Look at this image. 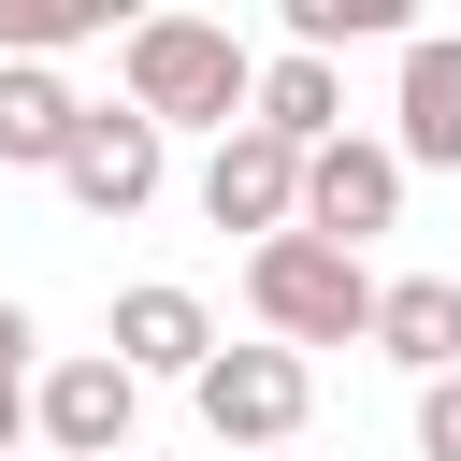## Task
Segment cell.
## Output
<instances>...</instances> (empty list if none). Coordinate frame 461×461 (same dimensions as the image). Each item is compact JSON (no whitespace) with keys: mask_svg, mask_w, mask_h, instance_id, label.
Returning a JSON list of instances; mask_svg holds the SVG:
<instances>
[{"mask_svg":"<svg viewBox=\"0 0 461 461\" xmlns=\"http://www.w3.org/2000/svg\"><path fill=\"white\" fill-rule=\"evenodd\" d=\"M115 101L130 115H158V130H245L259 115V58H245V29L230 14H130V43H115Z\"/></svg>","mask_w":461,"mask_h":461,"instance_id":"1","label":"cell"},{"mask_svg":"<svg viewBox=\"0 0 461 461\" xmlns=\"http://www.w3.org/2000/svg\"><path fill=\"white\" fill-rule=\"evenodd\" d=\"M375 274L346 259V245H317V230H288V245H245V317H259V346H375Z\"/></svg>","mask_w":461,"mask_h":461,"instance_id":"2","label":"cell"},{"mask_svg":"<svg viewBox=\"0 0 461 461\" xmlns=\"http://www.w3.org/2000/svg\"><path fill=\"white\" fill-rule=\"evenodd\" d=\"M187 403H202L216 447H288V432L317 418V360H303V346H216V375H202Z\"/></svg>","mask_w":461,"mask_h":461,"instance_id":"3","label":"cell"},{"mask_svg":"<svg viewBox=\"0 0 461 461\" xmlns=\"http://www.w3.org/2000/svg\"><path fill=\"white\" fill-rule=\"evenodd\" d=\"M58 187H72V202L115 230V216H144V202L173 187V130H158V115H130V101H86V130H72Z\"/></svg>","mask_w":461,"mask_h":461,"instance_id":"4","label":"cell"},{"mask_svg":"<svg viewBox=\"0 0 461 461\" xmlns=\"http://www.w3.org/2000/svg\"><path fill=\"white\" fill-rule=\"evenodd\" d=\"M130 432H144V375H130L115 346L43 360V447H58V461H130Z\"/></svg>","mask_w":461,"mask_h":461,"instance_id":"5","label":"cell"},{"mask_svg":"<svg viewBox=\"0 0 461 461\" xmlns=\"http://www.w3.org/2000/svg\"><path fill=\"white\" fill-rule=\"evenodd\" d=\"M202 216L245 230V245H288V230H303V144H274V130L202 144Z\"/></svg>","mask_w":461,"mask_h":461,"instance_id":"6","label":"cell"},{"mask_svg":"<svg viewBox=\"0 0 461 461\" xmlns=\"http://www.w3.org/2000/svg\"><path fill=\"white\" fill-rule=\"evenodd\" d=\"M389 216H403V144L346 130V144H317V158H303V230H317V245H346V259H360Z\"/></svg>","mask_w":461,"mask_h":461,"instance_id":"7","label":"cell"},{"mask_svg":"<svg viewBox=\"0 0 461 461\" xmlns=\"http://www.w3.org/2000/svg\"><path fill=\"white\" fill-rule=\"evenodd\" d=\"M130 375H216V317H202V288H173V274H144V288H115V331H101Z\"/></svg>","mask_w":461,"mask_h":461,"instance_id":"8","label":"cell"},{"mask_svg":"<svg viewBox=\"0 0 461 461\" xmlns=\"http://www.w3.org/2000/svg\"><path fill=\"white\" fill-rule=\"evenodd\" d=\"M389 144H403V173H461V29H418V43H403Z\"/></svg>","mask_w":461,"mask_h":461,"instance_id":"9","label":"cell"},{"mask_svg":"<svg viewBox=\"0 0 461 461\" xmlns=\"http://www.w3.org/2000/svg\"><path fill=\"white\" fill-rule=\"evenodd\" d=\"M375 360H403L418 389L461 375V274H389V303H375Z\"/></svg>","mask_w":461,"mask_h":461,"instance_id":"10","label":"cell"},{"mask_svg":"<svg viewBox=\"0 0 461 461\" xmlns=\"http://www.w3.org/2000/svg\"><path fill=\"white\" fill-rule=\"evenodd\" d=\"M72 130H86V101H72L43 58H0V173H58Z\"/></svg>","mask_w":461,"mask_h":461,"instance_id":"11","label":"cell"},{"mask_svg":"<svg viewBox=\"0 0 461 461\" xmlns=\"http://www.w3.org/2000/svg\"><path fill=\"white\" fill-rule=\"evenodd\" d=\"M245 130H274V144H303V158H317V144H346V72H331V58H303V43H288V58H259V115H245Z\"/></svg>","mask_w":461,"mask_h":461,"instance_id":"12","label":"cell"},{"mask_svg":"<svg viewBox=\"0 0 461 461\" xmlns=\"http://www.w3.org/2000/svg\"><path fill=\"white\" fill-rule=\"evenodd\" d=\"M288 43L331 58V43H418V29H403V0H288Z\"/></svg>","mask_w":461,"mask_h":461,"instance_id":"13","label":"cell"},{"mask_svg":"<svg viewBox=\"0 0 461 461\" xmlns=\"http://www.w3.org/2000/svg\"><path fill=\"white\" fill-rule=\"evenodd\" d=\"M86 29H115V0H0V58L58 72V43H86Z\"/></svg>","mask_w":461,"mask_h":461,"instance_id":"14","label":"cell"},{"mask_svg":"<svg viewBox=\"0 0 461 461\" xmlns=\"http://www.w3.org/2000/svg\"><path fill=\"white\" fill-rule=\"evenodd\" d=\"M418 461H461V375L418 389Z\"/></svg>","mask_w":461,"mask_h":461,"instance_id":"15","label":"cell"},{"mask_svg":"<svg viewBox=\"0 0 461 461\" xmlns=\"http://www.w3.org/2000/svg\"><path fill=\"white\" fill-rule=\"evenodd\" d=\"M29 432H43V375H0V461H14Z\"/></svg>","mask_w":461,"mask_h":461,"instance_id":"16","label":"cell"},{"mask_svg":"<svg viewBox=\"0 0 461 461\" xmlns=\"http://www.w3.org/2000/svg\"><path fill=\"white\" fill-rule=\"evenodd\" d=\"M29 346H43V331H29V303L0 288V375H29Z\"/></svg>","mask_w":461,"mask_h":461,"instance_id":"17","label":"cell"}]
</instances>
